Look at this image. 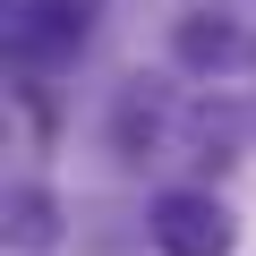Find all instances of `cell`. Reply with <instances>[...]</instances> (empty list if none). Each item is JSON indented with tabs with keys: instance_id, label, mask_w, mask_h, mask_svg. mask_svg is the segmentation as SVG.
<instances>
[{
	"instance_id": "obj_1",
	"label": "cell",
	"mask_w": 256,
	"mask_h": 256,
	"mask_svg": "<svg viewBox=\"0 0 256 256\" xmlns=\"http://www.w3.org/2000/svg\"><path fill=\"white\" fill-rule=\"evenodd\" d=\"M154 248H162V256H230V214H222V196H205V188L154 196Z\"/></svg>"
},
{
	"instance_id": "obj_2",
	"label": "cell",
	"mask_w": 256,
	"mask_h": 256,
	"mask_svg": "<svg viewBox=\"0 0 256 256\" xmlns=\"http://www.w3.org/2000/svg\"><path fill=\"white\" fill-rule=\"evenodd\" d=\"M86 9L94 0H34L18 18V43L26 52H68V43H86Z\"/></svg>"
},
{
	"instance_id": "obj_3",
	"label": "cell",
	"mask_w": 256,
	"mask_h": 256,
	"mask_svg": "<svg viewBox=\"0 0 256 256\" xmlns=\"http://www.w3.org/2000/svg\"><path fill=\"white\" fill-rule=\"evenodd\" d=\"M9 239H18V248H52V239H60L52 188H18V196H9Z\"/></svg>"
},
{
	"instance_id": "obj_4",
	"label": "cell",
	"mask_w": 256,
	"mask_h": 256,
	"mask_svg": "<svg viewBox=\"0 0 256 256\" xmlns=\"http://www.w3.org/2000/svg\"><path fill=\"white\" fill-rule=\"evenodd\" d=\"M171 52H180L188 68H214V60H230V52H239V34H230L222 18H180V34H171Z\"/></svg>"
}]
</instances>
